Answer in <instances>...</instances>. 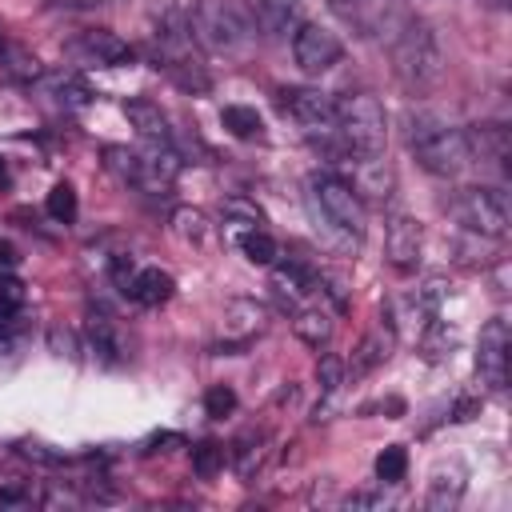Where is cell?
Listing matches in <instances>:
<instances>
[{
	"instance_id": "obj_1",
	"label": "cell",
	"mask_w": 512,
	"mask_h": 512,
	"mask_svg": "<svg viewBox=\"0 0 512 512\" xmlns=\"http://www.w3.org/2000/svg\"><path fill=\"white\" fill-rule=\"evenodd\" d=\"M308 212L316 220V232L324 228L328 244H336L340 252H356L368 216H364V200L352 192V184L336 172H316L308 180Z\"/></svg>"
},
{
	"instance_id": "obj_2",
	"label": "cell",
	"mask_w": 512,
	"mask_h": 512,
	"mask_svg": "<svg viewBox=\"0 0 512 512\" xmlns=\"http://www.w3.org/2000/svg\"><path fill=\"white\" fill-rule=\"evenodd\" d=\"M408 148L416 156V164L432 176H460L472 164V148H468V132L452 128L448 120L432 116V112H416L408 116Z\"/></svg>"
},
{
	"instance_id": "obj_3",
	"label": "cell",
	"mask_w": 512,
	"mask_h": 512,
	"mask_svg": "<svg viewBox=\"0 0 512 512\" xmlns=\"http://www.w3.org/2000/svg\"><path fill=\"white\" fill-rule=\"evenodd\" d=\"M392 72L404 88L412 92H424L440 80V68H444V52H440V40L432 32V24L416 20V16H400V24L392 28Z\"/></svg>"
},
{
	"instance_id": "obj_4",
	"label": "cell",
	"mask_w": 512,
	"mask_h": 512,
	"mask_svg": "<svg viewBox=\"0 0 512 512\" xmlns=\"http://www.w3.org/2000/svg\"><path fill=\"white\" fill-rule=\"evenodd\" d=\"M104 168L120 180V184H132L140 192H168L180 176V156L172 152V144H148V148H104Z\"/></svg>"
},
{
	"instance_id": "obj_5",
	"label": "cell",
	"mask_w": 512,
	"mask_h": 512,
	"mask_svg": "<svg viewBox=\"0 0 512 512\" xmlns=\"http://www.w3.org/2000/svg\"><path fill=\"white\" fill-rule=\"evenodd\" d=\"M336 128L352 156H380L388 140L384 104L372 92H348L336 100Z\"/></svg>"
},
{
	"instance_id": "obj_6",
	"label": "cell",
	"mask_w": 512,
	"mask_h": 512,
	"mask_svg": "<svg viewBox=\"0 0 512 512\" xmlns=\"http://www.w3.org/2000/svg\"><path fill=\"white\" fill-rule=\"evenodd\" d=\"M188 32L208 52H240L252 36V20L232 0H196L188 8Z\"/></svg>"
},
{
	"instance_id": "obj_7",
	"label": "cell",
	"mask_w": 512,
	"mask_h": 512,
	"mask_svg": "<svg viewBox=\"0 0 512 512\" xmlns=\"http://www.w3.org/2000/svg\"><path fill=\"white\" fill-rule=\"evenodd\" d=\"M452 216L476 232V236H488V240H500L508 232V220H512V208H508V192L504 188H456L452 196Z\"/></svg>"
},
{
	"instance_id": "obj_8",
	"label": "cell",
	"mask_w": 512,
	"mask_h": 512,
	"mask_svg": "<svg viewBox=\"0 0 512 512\" xmlns=\"http://www.w3.org/2000/svg\"><path fill=\"white\" fill-rule=\"evenodd\" d=\"M112 284L132 304H144V308H160L176 292V280L164 268H140V264H132V256H116L112 260Z\"/></svg>"
},
{
	"instance_id": "obj_9",
	"label": "cell",
	"mask_w": 512,
	"mask_h": 512,
	"mask_svg": "<svg viewBox=\"0 0 512 512\" xmlns=\"http://www.w3.org/2000/svg\"><path fill=\"white\" fill-rule=\"evenodd\" d=\"M340 56H344V44L336 40V32H328V28H320V24H300V28L292 32V60H296L304 72L320 76V72L336 68Z\"/></svg>"
},
{
	"instance_id": "obj_10",
	"label": "cell",
	"mask_w": 512,
	"mask_h": 512,
	"mask_svg": "<svg viewBox=\"0 0 512 512\" xmlns=\"http://www.w3.org/2000/svg\"><path fill=\"white\" fill-rule=\"evenodd\" d=\"M68 56L76 64H96V68H116V64H128L136 52L128 40H120L116 32L108 28H84L76 40H68Z\"/></svg>"
},
{
	"instance_id": "obj_11",
	"label": "cell",
	"mask_w": 512,
	"mask_h": 512,
	"mask_svg": "<svg viewBox=\"0 0 512 512\" xmlns=\"http://www.w3.org/2000/svg\"><path fill=\"white\" fill-rule=\"evenodd\" d=\"M420 256H424V232L412 216H392L388 228H384V260L400 272V276H412L420 268Z\"/></svg>"
},
{
	"instance_id": "obj_12",
	"label": "cell",
	"mask_w": 512,
	"mask_h": 512,
	"mask_svg": "<svg viewBox=\"0 0 512 512\" xmlns=\"http://www.w3.org/2000/svg\"><path fill=\"white\" fill-rule=\"evenodd\" d=\"M84 336H88V348H92V356H96L100 364L116 368V364H124V360H128V336H124L120 320H116L108 308H100V304H96V308H88Z\"/></svg>"
},
{
	"instance_id": "obj_13",
	"label": "cell",
	"mask_w": 512,
	"mask_h": 512,
	"mask_svg": "<svg viewBox=\"0 0 512 512\" xmlns=\"http://www.w3.org/2000/svg\"><path fill=\"white\" fill-rule=\"evenodd\" d=\"M508 324L496 316L480 328V344H476V372L488 388H504L508 384Z\"/></svg>"
},
{
	"instance_id": "obj_14",
	"label": "cell",
	"mask_w": 512,
	"mask_h": 512,
	"mask_svg": "<svg viewBox=\"0 0 512 512\" xmlns=\"http://www.w3.org/2000/svg\"><path fill=\"white\" fill-rule=\"evenodd\" d=\"M40 96L48 100V104H56L60 112H80V108H88V100H92V88L80 80V72H72V68H56V72H44L40 76Z\"/></svg>"
},
{
	"instance_id": "obj_15",
	"label": "cell",
	"mask_w": 512,
	"mask_h": 512,
	"mask_svg": "<svg viewBox=\"0 0 512 512\" xmlns=\"http://www.w3.org/2000/svg\"><path fill=\"white\" fill-rule=\"evenodd\" d=\"M332 8H336L348 24H356L364 36H380L384 28H396V24H400L392 0H332Z\"/></svg>"
},
{
	"instance_id": "obj_16",
	"label": "cell",
	"mask_w": 512,
	"mask_h": 512,
	"mask_svg": "<svg viewBox=\"0 0 512 512\" xmlns=\"http://www.w3.org/2000/svg\"><path fill=\"white\" fill-rule=\"evenodd\" d=\"M320 284H324V276L312 272V268H304V264H296V260H288V264H272V288H276V296L288 300L292 308L308 304V300L320 292Z\"/></svg>"
},
{
	"instance_id": "obj_17",
	"label": "cell",
	"mask_w": 512,
	"mask_h": 512,
	"mask_svg": "<svg viewBox=\"0 0 512 512\" xmlns=\"http://www.w3.org/2000/svg\"><path fill=\"white\" fill-rule=\"evenodd\" d=\"M392 348H396V328H392L388 316H380V324L356 344V352H352V360L344 364V372H352V376H368L372 368H380V364L392 356Z\"/></svg>"
},
{
	"instance_id": "obj_18",
	"label": "cell",
	"mask_w": 512,
	"mask_h": 512,
	"mask_svg": "<svg viewBox=\"0 0 512 512\" xmlns=\"http://www.w3.org/2000/svg\"><path fill=\"white\" fill-rule=\"evenodd\" d=\"M468 148H472V160L496 168V172H508V156H512V136L504 124H476L468 132Z\"/></svg>"
},
{
	"instance_id": "obj_19",
	"label": "cell",
	"mask_w": 512,
	"mask_h": 512,
	"mask_svg": "<svg viewBox=\"0 0 512 512\" xmlns=\"http://www.w3.org/2000/svg\"><path fill=\"white\" fill-rule=\"evenodd\" d=\"M124 120L136 128V136H140L144 144H168V140H172V132H168V116L160 112L156 100H144V96L124 100Z\"/></svg>"
},
{
	"instance_id": "obj_20",
	"label": "cell",
	"mask_w": 512,
	"mask_h": 512,
	"mask_svg": "<svg viewBox=\"0 0 512 512\" xmlns=\"http://www.w3.org/2000/svg\"><path fill=\"white\" fill-rule=\"evenodd\" d=\"M352 160V156H348ZM352 192L364 200H388L392 196V172H388V164L380 160V156H356L352 160Z\"/></svg>"
},
{
	"instance_id": "obj_21",
	"label": "cell",
	"mask_w": 512,
	"mask_h": 512,
	"mask_svg": "<svg viewBox=\"0 0 512 512\" xmlns=\"http://www.w3.org/2000/svg\"><path fill=\"white\" fill-rule=\"evenodd\" d=\"M228 232H232V244H236L252 264H260V268H272V264H276L280 244H276L260 224H228Z\"/></svg>"
},
{
	"instance_id": "obj_22",
	"label": "cell",
	"mask_w": 512,
	"mask_h": 512,
	"mask_svg": "<svg viewBox=\"0 0 512 512\" xmlns=\"http://www.w3.org/2000/svg\"><path fill=\"white\" fill-rule=\"evenodd\" d=\"M460 496H464V468L460 464H448V468H436L432 472V480H428V508H436V512H448V508H456L460 504Z\"/></svg>"
},
{
	"instance_id": "obj_23",
	"label": "cell",
	"mask_w": 512,
	"mask_h": 512,
	"mask_svg": "<svg viewBox=\"0 0 512 512\" xmlns=\"http://www.w3.org/2000/svg\"><path fill=\"white\" fill-rule=\"evenodd\" d=\"M292 332L308 344V348H328V340H332V316L324 312V308H316V304H300L296 308V316H292Z\"/></svg>"
},
{
	"instance_id": "obj_24",
	"label": "cell",
	"mask_w": 512,
	"mask_h": 512,
	"mask_svg": "<svg viewBox=\"0 0 512 512\" xmlns=\"http://www.w3.org/2000/svg\"><path fill=\"white\" fill-rule=\"evenodd\" d=\"M248 20H252V32H264V36H284L296 24V16L284 0H252Z\"/></svg>"
},
{
	"instance_id": "obj_25",
	"label": "cell",
	"mask_w": 512,
	"mask_h": 512,
	"mask_svg": "<svg viewBox=\"0 0 512 512\" xmlns=\"http://www.w3.org/2000/svg\"><path fill=\"white\" fill-rule=\"evenodd\" d=\"M452 348H456V332H452L440 316H432L428 324H420V356H424L428 364L448 360V356H452Z\"/></svg>"
},
{
	"instance_id": "obj_26",
	"label": "cell",
	"mask_w": 512,
	"mask_h": 512,
	"mask_svg": "<svg viewBox=\"0 0 512 512\" xmlns=\"http://www.w3.org/2000/svg\"><path fill=\"white\" fill-rule=\"evenodd\" d=\"M220 120H224V128H228L232 136H240V140H264V120L256 116V108L228 104V108L220 112Z\"/></svg>"
},
{
	"instance_id": "obj_27",
	"label": "cell",
	"mask_w": 512,
	"mask_h": 512,
	"mask_svg": "<svg viewBox=\"0 0 512 512\" xmlns=\"http://www.w3.org/2000/svg\"><path fill=\"white\" fill-rule=\"evenodd\" d=\"M172 232H176L184 244H204L208 220H204L200 208H176V212H172Z\"/></svg>"
},
{
	"instance_id": "obj_28",
	"label": "cell",
	"mask_w": 512,
	"mask_h": 512,
	"mask_svg": "<svg viewBox=\"0 0 512 512\" xmlns=\"http://www.w3.org/2000/svg\"><path fill=\"white\" fill-rule=\"evenodd\" d=\"M44 208H48V216H52L56 224H72V220H76V188H72L68 180L52 184V192H48Z\"/></svg>"
},
{
	"instance_id": "obj_29",
	"label": "cell",
	"mask_w": 512,
	"mask_h": 512,
	"mask_svg": "<svg viewBox=\"0 0 512 512\" xmlns=\"http://www.w3.org/2000/svg\"><path fill=\"white\" fill-rule=\"evenodd\" d=\"M408 476V452L400 444H388L380 456H376V480L380 484H400Z\"/></svg>"
},
{
	"instance_id": "obj_30",
	"label": "cell",
	"mask_w": 512,
	"mask_h": 512,
	"mask_svg": "<svg viewBox=\"0 0 512 512\" xmlns=\"http://www.w3.org/2000/svg\"><path fill=\"white\" fill-rule=\"evenodd\" d=\"M220 468H224V448H220V444L204 440L200 448H192V472H196L200 480H212Z\"/></svg>"
},
{
	"instance_id": "obj_31",
	"label": "cell",
	"mask_w": 512,
	"mask_h": 512,
	"mask_svg": "<svg viewBox=\"0 0 512 512\" xmlns=\"http://www.w3.org/2000/svg\"><path fill=\"white\" fill-rule=\"evenodd\" d=\"M316 380H320V392H336L344 384V360L332 356V352H324L320 364H316Z\"/></svg>"
},
{
	"instance_id": "obj_32",
	"label": "cell",
	"mask_w": 512,
	"mask_h": 512,
	"mask_svg": "<svg viewBox=\"0 0 512 512\" xmlns=\"http://www.w3.org/2000/svg\"><path fill=\"white\" fill-rule=\"evenodd\" d=\"M236 408V392L228 388V384H212L208 392H204V412L212 416V420H220V416H228Z\"/></svg>"
},
{
	"instance_id": "obj_33",
	"label": "cell",
	"mask_w": 512,
	"mask_h": 512,
	"mask_svg": "<svg viewBox=\"0 0 512 512\" xmlns=\"http://www.w3.org/2000/svg\"><path fill=\"white\" fill-rule=\"evenodd\" d=\"M224 216H228V224H264L260 208L248 204V200H240V196H232V200L224 204Z\"/></svg>"
},
{
	"instance_id": "obj_34",
	"label": "cell",
	"mask_w": 512,
	"mask_h": 512,
	"mask_svg": "<svg viewBox=\"0 0 512 512\" xmlns=\"http://www.w3.org/2000/svg\"><path fill=\"white\" fill-rule=\"evenodd\" d=\"M32 496V484L24 476H0V504H24Z\"/></svg>"
},
{
	"instance_id": "obj_35",
	"label": "cell",
	"mask_w": 512,
	"mask_h": 512,
	"mask_svg": "<svg viewBox=\"0 0 512 512\" xmlns=\"http://www.w3.org/2000/svg\"><path fill=\"white\" fill-rule=\"evenodd\" d=\"M48 344H52L56 356H76V340H72V332H64V328H52V332H48Z\"/></svg>"
},
{
	"instance_id": "obj_36",
	"label": "cell",
	"mask_w": 512,
	"mask_h": 512,
	"mask_svg": "<svg viewBox=\"0 0 512 512\" xmlns=\"http://www.w3.org/2000/svg\"><path fill=\"white\" fill-rule=\"evenodd\" d=\"M20 312H24V308H16V304H8V300H0V336H8V332L16 328V320H20Z\"/></svg>"
},
{
	"instance_id": "obj_37",
	"label": "cell",
	"mask_w": 512,
	"mask_h": 512,
	"mask_svg": "<svg viewBox=\"0 0 512 512\" xmlns=\"http://www.w3.org/2000/svg\"><path fill=\"white\" fill-rule=\"evenodd\" d=\"M52 8H68V12H84V8H104V4H116V0H48Z\"/></svg>"
},
{
	"instance_id": "obj_38",
	"label": "cell",
	"mask_w": 512,
	"mask_h": 512,
	"mask_svg": "<svg viewBox=\"0 0 512 512\" xmlns=\"http://www.w3.org/2000/svg\"><path fill=\"white\" fill-rule=\"evenodd\" d=\"M384 496L380 492H356V496H348V504H356V508H364V504H380Z\"/></svg>"
},
{
	"instance_id": "obj_39",
	"label": "cell",
	"mask_w": 512,
	"mask_h": 512,
	"mask_svg": "<svg viewBox=\"0 0 512 512\" xmlns=\"http://www.w3.org/2000/svg\"><path fill=\"white\" fill-rule=\"evenodd\" d=\"M472 412H476V400H472V396H464V400L456 404V420H472Z\"/></svg>"
},
{
	"instance_id": "obj_40",
	"label": "cell",
	"mask_w": 512,
	"mask_h": 512,
	"mask_svg": "<svg viewBox=\"0 0 512 512\" xmlns=\"http://www.w3.org/2000/svg\"><path fill=\"white\" fill-rule=\"evenodd\" d=\"M8 184V168H4V160H0V188Z\"/></svg>"
},
{
	"instance_id": "obj_41",
	"label": "cell",
	"mask_w": 512,
	"mask_h": 512,
	"mask_svg": "<svg viewBox=\"0 0 512 512\" xmlns=\"http://www.w3.org/2000/svg\"><path fill=\"white\" fill-rule=\"evenodd\" d=\"M4 52H8V48H4V36H0V60H4Z\"/></svg>"
}]
</instances>
